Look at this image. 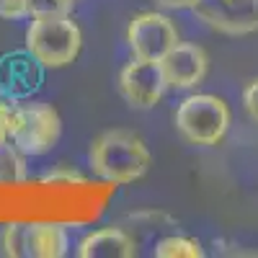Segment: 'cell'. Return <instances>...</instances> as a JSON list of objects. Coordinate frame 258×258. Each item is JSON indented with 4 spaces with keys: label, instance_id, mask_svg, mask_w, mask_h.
I'll return each mask as SVG.
<instances>
[{
    "label": "cell",
    "instance_id": "obj_2",
    "mask_svg": "<svg viewBox=\"0 0 258 258\" xmlns=\"http://www.w3.org/2000/svg\"><path fill=\"white\" fill-rule=\"evenodd\" d=\"M83 47V31L70 13H44L31 16L26 29V49L44 64V70L68 68L78 59Z\"/></svg>",
    "mask_w": 258,
    "mask_h": 258
},
{
    "label": "cell",
    "instance_id": "obj_5",
    "mask_svg": "<svg viewBox=\"0 0 258 258\" xmlns=\"http://www.w3.org/2000/svg\"><path fill=\"white\" fill-rule=\"evenodd\" d=\"M178 41L181 39L176 24L163 13L145 11L129 21L126 44L132 49V54L140 59H163Z\"/></svg>",
    "mask_w": 258,
    "mask_h": 258
},
{
    "label": "cell",
    "instance_id": "obj_4",
    "mask_svg": "<svg viewBox=\"0 0 258 258\" xmlns=\"http://www.w3.org/2000/svg\"><path fill=\"white\" fill-rule=\"evenodd\" d=\"M62 135V119L52 103L29 101L18 103V124L13 132V145L24 155H44L57 145Z\"/></svg>",
    "mask_w": 258,
    "mask_h": 258
},
{
    "label": "cell",
    "instance_id": "obj_7",
    "mask_svg": "<svg viewBox=\"0 0 258 258\" xmlns=\"http://www.w3.org/2000/svg\"><path fill=\"white\" fill-rule=\"evenodd\" d=\"M119 91L124 101L135 109H153L168 91V80L160 59H140L135 57L119 73Z\"/></svg>",
    "mask_w": 258,
    "mask_h": 258
},
{
    "label": "cell",
    "instance_id": "obj_1",
    "mask_svg": "<svg viewBox=\"0 0 258 258\" xmlns=\"http://www.w3.org/2000/svg\"><path fill=\"white\" fill-rule=\"evenodd\" d=\"M93 173L109 183H135L150 168V150L129 129H109L93 140L88 153Z\"/></svg>",
    "mask_w": 258,
    "mask_h": 258
},
{
    "label": "cell",
    "instance_id": "obj_3",
    "mask_svg": "<svg viewBox=\"0 0 258 258\" xmlns=\"http://www.w3.org/2000/svg\"><path fill=\"white\" fill-rule=\"evenodd\" d=\"M176 129L188 145L214 147L230 129V109L220 96L191 93L176 109Z\"/></svg>",
    "mask_w": 258,
    "mask_h": 258
},
{
    "label": "cell",
    "instance_id": "obj_15",
    "mask_svg": "<svg viewBox=\"0 0 258 258\" xmlns=\"http://www.w3.org/2000/svg\"><path fill=\"white\" fill-rule=\"evenodd\" d=\"M16 124H18V101L0 96V145L13 142Z\"/></svg>",
    "mask_w": 258,
    "mask_h": 258
},
{
    "label": "cell",
    "instance_id": "obj_16",
    "mask_svg": "<svg viewBox=\"0 0 258 258\" xmlns=\"http://www.w3.org/2000/svg\"><path fill=\"white\" fill-rule=\"evenodd\" d=\"M0 18L6 21L31 18V0H0Z\"/></svg>",
    "mask_w": 258,
    "mask_h": 258
},
{
    "label": "cell",
    "instance_id": "obj_11",
    "mask_svg": "<svg viewBox=\"0 0 258 258\" xmlns=\"http://www.w3.org/2000/svg\"><path fill=\"white\" fill-rule=\"evenodd\" d=\"M31 225V255L34 258H62L70 248L68 230L57 222H29Z\"/></svg>",
    "mask_w": 258,
    "mask_h": 258
},
{
    "label": "cell",
    "instance_id": "obj_20",
    "mask_svg": "<svg viewBox=\"0 0 258 258\" xmlns=\"http://www.w3.org/2000/svg\"><path fill=\"white\" fill-rule=\"evenodd\" d=\"M155 3L163 8H170V11H191L199 0H155Z\"/></svg>",
    "mask_w": 258,
    "mask_h": 258
},
{
    "label": "cell",
    "instance_id": "obj_14",
    "mask_svg": "<svg viewBox=\"0 0 258 258\" xmlns=\"http://www.w3.org/2000/svg\"><path fill=\"white\" fill-rule=\"evenodd\" d=\"M26 178V165H24V153L13 145L6 142L0 145V181L8 183H21Z\"/></svg>",
    "mask_w": 258,
    "mask_h": 258
},
{
    "label": "cell",
    "instance_id": "obj_8",
    "mask_svg": "<svg viewBox=\"0 0 258 258\" xmlns=\"http://www.w3.org/2000/svg\"><path fill=\"white\" fill-rule=\"evenodd\" d=\"M163 73L168 80V88H178V91H191L202 85L209 70V57L204 47L191 44V41H178L163 59Z\"/></svg>",
    "mask_w": 258,
    "mask_h": 258
},
{
    "label": "cell",
    "instance_id": "obj_19",
    "mask_svg": "<svg viewBox=\"0 0 258 258\" xmlns=\"http://www.w3.org/2000/svg\"><path fill=\"white\" fill-rule=\"evenodd\" d=\"M41 181H44V183H59V181L73 183V181H83V176L75 173V170H64V168H59V170H52V173H47Z\"/></svg>",
    "mask_w": 258,
    "mask_h": 258
},
{
    "label": "cell",
    "instance_id": "obj_6",
    "mask_svg": "<svg viewBox=\"0 0 258 258\" xmlns=\"http://www.w3.org/2000/svg\"><path fill=\"white\" fill-rule=\"evenodd\" d=\"M191 13L212 31L227 36L258 31V0H199Z\"/></svg>",
    "mask_w": 258,
    "mask_h": 258
},
{
    "label": "cell",
    "instance_id": "obj_17",
    "mask_svg": "<svg viewBox=\"0 0 258 258\" xmlns=\"http://www.w3.org/2000/svg\"><path fill=\"white\" fill-rule=\"evenodd\" d=\"M75 0H31V16L44 13H70Z\"/></svg>",
    "mask_w": 258,
    "mask_h": 258
},
{
    "label": "cell",
    "instance_id": "obj_13",
    "mask_svg": "<svg viewBox=\"0 0 258 258\" xmlns=\"http://www.w3.org/2000/svg\"><path fill=\"white\" fill-rule=\"evenodd\" d=\"M155 255H158V258H202V255H204V248H202L199 240H194V238L170 235V238L158 240Z\"/></svg>",
    "mask_w": 258,
    "mask_h": 258
},
{
    "label": "cell",
    "instance_id": "obj_12",
    "mask_svg": "<svg viewBox=\"0 0 258 258\" xmlns=\"http://www.w3.org/2000/svg\"><path fill=\"white\" fill-rule=\"evenodd\" d=\"M0 248L8 258H31V225L11 222L0 235Z\"/></svg>",
    "mask_w": 258,
    "mask_h": 258
},
{
    "label": "cell",
    "instance_id": "obj_10",
    "mask_svg": "<svg viewBox=\"0 0 258 258\" xmlns=\"http://www.w3.org/2000/svg\"><path fill=\"white\" fill-rule=\"evenodd\" d=\"M80 258H132L137 255V243L121 227H101L85 235L78 245Z\"/></svg>",
    "mask_w": 258,
    "mask_h": 258
},
{
    "label": "cell",
    "instance_id": "obj_9",
    "mask_svg": "<svg viewBox=\"0 0 258 258\" xmlns=\"http://www.w3.org/2000/svg\"><path fill=\"white\" fill-rule=\"evenodd\" d=\"M41 64L29 49L11 52L0 59V96H8L16 101L31 98V93L41 85Z\"/></svg>",
    "mask_w": 258,
    "mask_h": 258
},
{
    "label": "cell",
    "instance_id": "obj_18",
    "mask_svg": "<svg viewBox=\"0 0 258 258\" xmlns=\"http://www.w3.org/2000/svg\"><path fill=\"white\" fill-rule=\"evenodd\" d=\"M243 109L258 124V78L245 83V88H243Z\"/></svg>",
    "mask_w": 258,
    "mask_h": 258
}]
</instances>
